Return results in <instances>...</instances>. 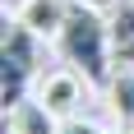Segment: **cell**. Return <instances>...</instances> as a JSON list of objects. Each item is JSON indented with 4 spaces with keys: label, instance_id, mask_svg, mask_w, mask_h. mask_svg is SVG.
I'll list each match as a JSON object with an SVG mask.
<instances>
[{
    "label": "cell",
    "instance_id": "6da1fadb",
    "mask_svg": "<svg viewBox=\"0 0 134 134\" xmlns=\"http://www.w3.org/2000/svg\"><path fill=\"white\" fill-rule=\"evenodd\" d=\"M55 46H60V55H65V65H74L97 93H102L107 79L116 74V60H111V55H116V37H111V23L97 9L74 5L69 19H65V32L55 37Z\"/></svg>",
    "mask_w": 134,
    "mask_h": 134
},
{
    "label": "cell",
    "instance_id": "7a4b0ae2",
    "mask_svg": "<svg viewBox=\"0 0 134 134\" xmlns=\"http://www.w3.org/2000/svg\"><path fill=\"white\" fill-rule=\"evenodd\" d=\"M37 79H42V37L14 19V23H5V42H0V102H5V111L28 102Z\"/></svg>",
    "mask_w": 134,
    "mask_h": 134
},
{
    "label": "cell",
    "instance_id": "3957f363",
    "mask_svg": "<svg viewBox=\"0 0 134 134\" xmlns=\"http://www.w3.org/2000/svg\"><path fill=\"white\" fill-rule=\"evenodd\" d=\"M88 93H93V83L83 79L74 65H55V69H42L37 88H32V97H37L42 107L51 111L55 120H74L83 111V102H88Z\"/></svg>",
    "mask_w": 134,
    "mask_h": 134
},
{
    "label": "cell",
    "instance_id": "277c9868",
    "mask_svg": "<svg viewBox=\"0 0 134 134\" xmlns=\"http://www.w3.org/2000/svg\"><path fill=\"white\" fill-rule=\"evenodd\" d=\"M69 9H74V0H19V5H14V19H19L28 32H37L42 42H55L65 32Z\"/></svg>",
    "mask_w": 134,
    "mask_h": 134
},
{
    "label": "cell",
    "instance_id": "5b68a950",
    "mask_svg": "<svg viewBox=\"0 0 134 134\" xmlns=\"http://www.w3.org/2000/svg\"><path fill=\"white\" fill-rule=\"evenodd\" d=\"M102 102H107L116 130H134V65H125V60L116 65V74L102 88Z\"/></svg>",
    "mask_w": 134,
    "mask_h": 134
},
{
    "label": "cell",
    "instance_id": "8992f818",
    "mask_svg": "<svg viewBox=\"0 0 134 134\" xmlns=\"http://www.w3.org/2000/svg\"><path fill=\"white\" fill-rule=\"evenodd\" d=\"M5 130H14V134H60V120L42 107L37 97H28V102L5 111Z\"/></svg>",
    "mask_w": 134,
    "mask_h": 134
},
{
    "label": "cell",
    "instance_id": "52a82bcc",
    "mask_svg": "<svg viewBox=\"0 0 134 134\" xmlns=\"http://www.w3.org/2000/svg\"><path fill=\"white\" fill-rule=\"evenodd\" d=\"M111 37H116V60L134 65V0H120L111 14Z\"/></svg>",
    "mask_w": 134,
    "mask_h": 134
},
{
    "label": "cell",
    "instance_id": "ba28073f",
    "mask_svg": "<svg viewBox=\"0 0 134 134\" xmlns=\"http://www.w3.org/2000/svg\"><path fill=\"white\" fill-rule=\"evenodd\" d=\"M60 134H107V130L93 125L88 116H74V120H60Z\"/></svg>",
    "mask_w": 134,
    "mask_h": 134
},
{
    "label": "cell",
    "instance_id": "9c48e42d",
    "mask_svg": "<svg viewBox=\"0 0 134 134\" xmlns=\"http://www.w3.org/2000/svg\"><path fill=\"white\" fill-rule=\"evenodd\" d=\"M74 5H83V9H97V14H107V9H116L120 0H74Z\"/></svg>",
    "mask_w": 134,
    "mask_h": 134
},
{
    "label": "cell",
    "instance_id": "30bf717a",
    "mask_svg": "<svg viewBox=\"0 0 134 134\" xmlns=\"http://www.w3.org/2000/svg\"><path fill=\"white\" fill-rule=\"evenodd\" d=\"M116 134H125V130H116Z\"/></svg>",
    "mask_w": 134,
    "mask_h": 134
},
{
    "label": "cell",
    "instance_id": "8fae6325",
    "mask_svg": "<svg viewBox=\"0 0 134 134\" xmlns=\"http://www.w3.org/2000/svg\"><path fill=\"white\" fill-rule=\"evenodd\" d=\"M125 134H134V130H125Z\"/></svg>",
    "mask_w": 134,
    "mask_h": 134
},
{
    "label": "cell",
    "instance_id": "7c38bea8",
    "mask_svg": "<svg viewBox=\"0 0 134 134\" xmlns=\"http://www.w3.org/2000/svg\"><path fill=\"white\" fill-rule=\"evenodd\" d=\"M5 134H14V130H5Z\"/></svg>",
    "mask_w": 134,
    "mask_h": 134
}]
</instances>
